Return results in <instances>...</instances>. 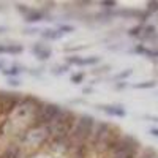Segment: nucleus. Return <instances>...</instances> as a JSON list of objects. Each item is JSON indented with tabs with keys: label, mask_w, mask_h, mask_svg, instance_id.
Wrapping results in <instances>:
<instances>
[{
	"label": "nucleus",
	"mask_w": 158,
	"mask_h": 158,
	"mask_svg": "<svg viewBox=\"0 0 158 158\" xmlns=\"http://www.w3.org/2000/svg\"><path fill=\"white\" fill-rule=\"evenodd\" d=\"M76 118H77V115L73 111L62 108L60 112L57 114V117L46 127L48 128V133H49V141L51 139L70 138V133H71V130L74 127Z\"/></svg>",
	"instance_id": "nucleus-1"
},
{
	"label": "nucleus",
	"mask_w": 158,
	"mask_h": 158,
	"mask_svg": "<svg viewBox=\"0 0 158 158\" xmlns=\"http://www.w3.org/2000/svg\"><path fill=\"white\" fill-rule=\"evenodd\" d=\"M94 125H95V118L92 115H89V114L77 115L74 127H73L70 138H68L70 139V150H71V147L81 146V144H89Z\"/></svg>",
	"instance_id": "nucleus-2"
},
{
	"label": "nucleus",
	"mask_w": 158,
	"mask_h": 158,
	"mask_svg": "<svg viewBox=\"0 0 158 158\" xmlns=\"http://www.w3.org/2000/svg\"><path fill=\"white\" fill-rule=\"evenodd\" d=\"M138 149H139L138 139H135L130 135H125V136H120V139L111 147L108 153H109V158H136Z\"/></svg>",
	"instance_id": "nucleus-3"
},
{
	"label": "nucleus",
	"mask_w": 158,
	"mask_h": 158,
	"mask_svg": "<svg viewBox=\"0 0 158 158\" xmlns=\"http://www.w3.org/2000/svg\"><path fill=\"white\" fill-rule=\"evenodd\" d=\"M60 109H62V106H59V104H56V103H44V101H41L40 106H38V109H36V112H35L32 127H48L57 117Z\"/></svg>",
	"instance_id": "nucleus-4"
},
{
	"label": "nucleus",
	"mask_w": 158,
	"mask_h": 158,
	"mask_svg": "<svg viewBox=\"0 0 158 158\" xmlns=\"http://www.w3.org/2000/svg\"><path fill=\"white\" fill-rule=\"evenodd\" d=\"M22 95L16 92H5L0 90V114L10 115L13 111L18 108V104L22 101Z\"/></svg>",
	"instance_id": "nucleus-5"
},
{
	"label": "nucleus",
	"mask_w": 158,
	"mask_h": 158,
	"mask_svg": "<svg viewBox=\"0 0 158 158\" xmlns=\"http://www.w3.org/2000/svg\"><path fill=\"white\" fill-rule=\"evenodd\" d=\"M111 128V125L109 123H106V122H98V120H95V125H94V130H92V135H90V139H89V146H90V149L97 144V141L106 133V131Z\"/></svg>",
	"instance_id": "nucleus-6"
},
{
	"label": "nucleus",
	"mask_w": 158,
	"mask_h": 158,
	"mask_svg": "<svg viewBox=\"0 0 158 158\" xmlns=\"http://www.w3.org/2000/svg\"><path fill=\"white\" fill-rule=\"evenodd\" d=\"M89 150H90L89 144H81V146L71 147V150L68 152V156L70 158H85L89 155Z\"/></svg>",
	"instance_id": "nucleus-7"
},
{
	"label": "nucleus",
	"mask_w": 158,
	"mask_h": 158,
	"mask_svg": "<svg viewBox=\"0 0 158 158\" xmlns=\"http://www.w3.org/2000/svg\"><path fill=\"white\" fill-rule=\"evenodd\" d=\"M0 158H21V146L8 147L2 155H0Z\"/></svg>",
	"instance_id": "nucleus-8"
},
{
	"label": "nucleus",
	"mask_w": 158,
	"mask_h": 158,
	"mask_svg": "<svg viewBox=\"0 0 158 158\" xmlns=\"http://www.w3.org/2000/svg\"><path fill=\"white\" fill-rule=\"evenodd\" d=\"M101 109L109 114V115H117V117H123L125 115V109L122 106H101Z\"/></svg>",
	"instance_id": "nucleus-9"
},
{
	"label": "nucleus",
	"mask_w": 158,
	"mask_h": 158,
	"mask_svg": "<svg viewBox=\"0 0 158 158\" xmlns=\"http://www.w3.org/2000/svg\"><path fill=\"white\" fill-rule=\"evenodd\" d=\"M70 63L74 65H94L98 62V57H89V59H79V57H70L68 59Z\"/></svg>",
	"instance_id": "nucleus-10"
},
{
	"label": "nucleus",
	"mask_w": 158,
	"mask_h": 158,
	"mask_svg": "<svg viewBox=\"0 0 158 158\" xmlns=\"http://www.w3.org/2000/svg\"><path fill=\"white\" fill-rule=\"evenodd\" d=\"M43 19H44V13L33 11V10H30V13L25 16V21H29V22H38V21H43Z\"/></svg>",
	"instance_id": "nucleus-11"
},
{
	"label": "nucleus",
	"mask_w": 158,
	"mask_h": 158,
	"mask_svg": "<svg viewBox=\"0 0 158 158\" xmlns=\"http://www.w3.org/2000/svg\"><path fill=\"white\" fill-rule=\"evenodd\" d=\"M32 51L35 52V54H38V57H40V59H48V57L51 56V51H49V49H43L40 44L33 46V48H32Z\"/></svg>",
	"instance_id": "nucleus-12"
},
{
	"label": "nucleus",
	"mask_w": 158,
	"mask_h": 158,
	"mask_svg": "<svg viewBox=\"0 0 158 158\" xmlns=\"http://www.w3.org/2000/svg\"><path fill=\"white\" fill-rule=\"evenodd\" d=\"M5 48H6L8 54H19V52H22L21 44H5Z\"/></svg>",
	"instance_id": "nucleus-13"
},
{
	"label": "nucleus",
	"mask_w": 158,
	"mask_h": 158,
	"mask_svg": "<svg viewBox=\"0 0 158 158\" xmlns=\"http://www.w3.org/2000/svg\"><path fill=\"white\" fill-rule=\"evenodd\" d=\"M136 89H150L155 87V81H146V82H141V84H135Z\"/></svg>",
	"instance_id": "nucleus-14"
},
{
	"label": "nucleus",
	"mask_w": 158,
	"mask_h": 158,
	"mask_svg": "<svg viewBox=\"0 0 158 158\" xmlns=\"http://www.w3.org/2000/svg\"><path fill=\"white\" fill-rule=\"evenodd\" d=\"M62 33L60 32H54V30H46L44 33H43V36L44 38H51V40H54V38H59Z\"/></svg>",
	"instance_id": "nucleus-15"
},
{
	"label": "nucleus",
	"mask_w": 158,
	"mask_h": 158,
	"mask_svg": "<svg viewBox=\"0 0 158 158\" xmlns=\"http://www.w3.org/2000/svg\"><path fill=\"white\" fill-rule=\"evenodd\" d=\"M21 73V70L18 68V67H13V68H10V70H3V74H6V76H16V74H19Z\"/></svg>",
	"instance_id": "nucleus-16"
},
{
	"label": "nucleus",
	"mask_w": 158,
	"mask_h": 158,
	"mask_svg": "<svg viewBox=\"0 0 158 158\" xmlns=\"http://www.w3.org/2000/svg\"><path fill=\"white\" fill-rule=\"evenodd\" d=\"M144 30V27H142V25H138V27H133V29H130V35L131 36H138V35H141V32Z\"/></svg>",
	"instance_id": "nucleus-17"
},
{
	"label": "nucleus",
	"mask_w": 158,
	"mask_h": 158,
	"mask_svg": "<svg viewBox=\"0 0 158 158\" xmlns=\"http://www.w3.org/2000/svg\"><path fill=\"white\" fill-rule=\"evenodd\" d=\"M147 11H149V15H150V13L158 11V2H149L147 3Z\"/></svg>",
	"instance_id": "nucleus-18"
},
{
	"label": "nucleus",
	"mask_w": 158,
	"mask_h": 158,
	"mask_svg": "<svg viewBox=\"0 0 158 158\" xmlns=\"http://www.w3.org/2000/svg\"><path fill=\"white\" fill-rule=\"evenodd\" d=\"M82 77H84L82 73H77V74H73V76H71V81H73L74 84H79V82L82 81Z\"/></svg>",
	"instance_id": "nucleus-19"
},
{
	"label": "nucleus",
	"mask_w": 158,
	"mask_h": 158,
	"mask_svg": "<svg viewBox=\"0 0 158 158\" xmlns=\"http://www.w3.org/2000/svg\"><path fill=\"white\" fill-rule=\"evenodd\" d=\"M144 36H149V35H152L153 32H155V27L153 25H147V27H144Z\"/></svg>",
	"instance_id": "nucleus-20"
},
{
	"label": "nucleus",
	"mask_w": 158,
	"mask_h": 158,
	"mask_svg": "<svg viewBox=\"0 0 158 158\" xmlns=\"http://www.w3.org/2000/svg\"><path fill=\"white\" fill-rule=\"evenodd\" d=\"M59 32L62 33H70V32H73V27H70V25H60L59 27Z\"/></svg>",
	"instance_id": "nucleus-21"
},
{
	"label": "nucleus",
	"mask_w": 158,
	"mask_h": 158,
	"mask_svg": "<svg viewBox=\"0 0 158 158\" xmlns=\"http://www.w3.org/2000/svg\"><path fill=\"white\" fill-rule=\"evenodd\" d=\"M131 74V70H127V71H123V73H120V74H117V79H123V77H127V76H130Z\"/></svg>",
	"instance_id": "nucleus-22"
},
{
	"label": "nucleus",
	"mask_w": 158,
	"mask_h": 158,
	"mask_svg": "<svg viewBox=\"0 0 158 158\" xmlns=\"http://www.w3.org/2000/svg\"><path fill=\"white\" fill-rule=\"evenodd\" d=\"M103 6H106V8H114L115 6V2H101Z\"/></svg>",
	"instance_id": "nucleus-23"
},
{
	"label": "nucleus",
	"mask_w": 158,
	"mask_h": 158,
	"mask_svg": "<svg viewBox=\"0 0 158 158\" xmlns=\"http://www.w3.org/2000/svg\"><path fill=\"white\" fill-rule=\"evenodd\" d=\"M8 84H10V85H13V87H18V85H19V81H18V79H10Z\"/></svg>",
	"instance_id": "nucleus-24"
},
{
	"label": "nucleus",
	"mask_w": 158,
	"mask_h": 158,
	"mask_svg": "<svg viewBox=\"0 0 158 158\" xmlns=\"http://www.w3.org/2000/svg\"><path fill=\"white\" fill-rule=\"evenodd\" d=\"M150 135H153V136L158 138V128H152V130H150Z\"/></svg>",
	"instance_id": "nucleus-25"
},
{
	"label": "nucleus",
	"mask_w": 158,
	"mask_h": 158,
	"mask_svg": "<svg viewBox=\"0 0 158 158\" xmlns=\"http://www.w3.org/2000/svg\"><path fill=\"white\" fill-rule=\"evenodd\" d=\"M6 52V48H5V44H0V54H5Z\"/></svg>",
	"instance_id": "nucleus-26"
},
{
	"label": "nucleus",
	"mask_w": 158,
	"mask_h": 158,
	"mask_svg": "<svg viewBox=\"0 0 158 158\" xmlns=\"http://www.w3.org/2000/svg\"><path fill=\"white\" fill-rule=\"evenodd\" d=\"M2 136H3V130H2V128H0V138H2Z\"/></svg>",
	"instance_id": "nucleus-27"
},
{
	"label": "nucleus",
	"mask_w": 158,
	"mask_h": 158,
	"mask_svg": "<svg viewBox=\"0 0 158 158\" xmlns=\"http://www.w3.org/2000/svg\"><path fill=\"white\" fill-rule=\"evenodd\" d=\"M3 30H5V27H0V33H2Z\"/></svg>",
	"instance_id": "nucleus-28"
},
{
	"label": "nucleus",
	"mask_w": 158,
	"mask_h": 158,
	"mask_svg": "<svg viewBox=\"0 0 158 158\" xmlns=\"http://www.w3.org/2000/svg\"><path fill=\"white\" fill-rule=\"evenodd\" d=\"M2 65H3V63H2V62H0V68H2Z\"/></svg>",
	"instance_id": "nucleus-29"
},
{
	"label": "nucleus",
	"mask_w": 158,
	"mask_h": 158,
	"mask_svg": "<svg viewBox=\"0 0 158 158\" xmlns=\"http://www.w3.org/2000/svg\"><path fill=\"white\" fill-rule=\"evenodd\" d=\"M0 115H2V114H0Z\"/></svg>",
	"instance_id": "nucleus-30"
}]
</instances>
